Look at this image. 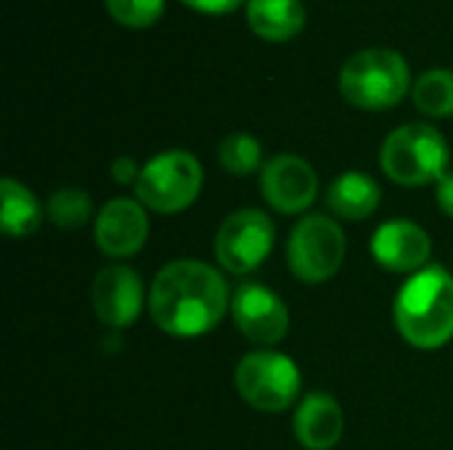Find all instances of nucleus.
<instances>
[{
	"label": "nucleus",
	"instance_id": "nucleus-1",
	"mask_svg": "<svg viewBox=\"0 0 453 450\" xmlns=\"http://www.w3.org/2000/svg\"><path fill=\"white\" fill-rule=\"evenodd\" d=\"M231 310V289L220 271L202 260H173L151 281V321L170 337H202Z\"/></svg>",
	"mask_w": 453,
	"mask_h": 450
},
{
	"label": "nucleus",
	"instance_id": "nucleus-2",
	"mask_svg": "<svg viewBox=\"0 0 453 450\" xmlns=\"http://www.w3.org/2000/svg\"><path fill=\"white\" fill-rule=\"evenodd\" d=\"M398 334L417 350H441L453 339V276L427 265L398 289L393 308Z\"/></svg>",
	"mask_w": 453,
	"mask_h": 450
},
{
	"label": "nucleus",
	"instance_id": "nucleus-3",
	"mask_svg": "<svg viewBox=\"0 0 453 450\" xmlns=\"http://www.w3.org/2000/svg\"><path fill=\"white\" fill-rule=\"evenodd\" d=\"M411 88L409 61L393 48H364L340 69L342 98L364 111L393 109Z\"/></svg>",
	"mask_w": 453,
	"mask_h": 450
},
{
	"label": "nucleus",
	"instance_id": "nucleus-4",
	"mask_svg": "<svg viewBox=\"0 0 453 450\" xmlns=\"http://www.w3.org/2000/svg\"><path fill=\"white\" fill-rule=\"evenodd\" d=\"M380 164L385 175L398 186L417 188L438 183L449 172V143L443 133L433 125H401L385 138Z\"/></svg>",
	"mask_w": 453,
	"mask_h": 450
},
{
	"label": "nucleus",
	"instance_id": "nucleus-5",
	"mask_svg": "<svg viewBox=\"0 0 453 450\" xmlns=\"http://www.w3.org/2000/svg\"><path fill=\"white\" fill-rule=\"evenodd\" d=\"M204 183L202 164L194 154L173 149L151 156L141 167L135 196L143 207L159 215H178L188 210Z\"/></svg>",
	"mask_w": 453,
	"mask_h": 450
},
{
	"label": "nucleus",
	"instance_id": "nucleus-6",
	"mask_svg": "<svg viewBox=\"0 0 453 450\" xmlns=\"http://www.w3.org/2000/svg\"><path fill=\"white\" fill-rule=\"evenodd\" d=\"M236 390L247 406L263 414L287 411L303 387L300 369L295 361L279 350H252L247 353L234 374Z\"/></svg>",
	"mask_w": 453,
	"mask_h": 450
},
{
	"label": "nucleus",
	"instance_id": "nucleus-7",
	"mask_svg": "<svg viewBox=\"0 0 453 450\" xmlns=\"http://www.w3.org/2000/svg\"><path fill=\"white\" fill-rule=\"evenodd\" d=\"M348 252L345 233L337 220L326 215H305L289 233L287 263L305 284H324L342 268Z\"/></svg>",
	"mask_w": 453,
	"mask_h": 450
},
{
	"label": "nucleus",
	"instance_id": "nucleus-8",
	"mask_svg": "<svg viewBox=\"0 0 453 450\" xmlns=\"http://www.w3.org/2000/svg\"><path fill=\"white\" fill-rule=\"evenodd\" d=\"M276 241L273 220L255 207L231 212L215 236V257L223 271L247 276L265 263Z\"/></svg>",
	"mask_w": 453,
	"mask_h": 450
},
{
	"label": "nucleus",
	"instance_id": "nucleus-9",
	"mask_svg": "<svg viewBox=\"0 0 453 450\" xmlns=\"http://www.w3.org/2000/svg\"><path fill=\"white\" fill-rule=\"evenodd\" d=\"M231 316L244 339L263 350H273L289 332L284 300L263 284H242L231 297Z\"/></svg>",
	"mask_w": 453,
	"mask_h": 450
},
{
	"label": "nucleus",
	"instance_id": "nucleus-10",
	"mask_svg": "<svg viewBox=\"0 0 453 450\" xmlns=\"http://www.w3.org/2000/svg\"><path fill=\"white\" fill-rule=\"evenodd\" d=\"M260 191L276 212L300 215L311 210L319 196V175L308 159L297 154H276L263 164Z\"/></svg>",
	"mask_w": 453,
	"mask_h": 450
},
{
	"label": "nucleus",
	"instance_id": "nucleus-11",
	"mask_svg": "<svg viewBox=\"0 0 453 450\" xmlns=\"http://www.w3.org/2000/svg\"><path fill=\"white\" fill-rule=\"evenodd\" d=\"M90 297H93V310L98 321L111 329L133 326L141 318L143 302H146L141 276L130 265H122V263L106 265L98 271V276L93 278Z\"/></svg>",
	"mask_w": 453,
	"mask_h": 450
},
{
	"label": "nucleus",
	"instance_id": "nucleus-12",
	"mask_svg": "<svg viewBox=\"0 0 453 450\" xmlns=\"http://www.w3.org/2000/svg\"><path fill=\"white\" fill-rule=\"evenodd\" d=\"M93 236L98 249L106 257H133L135 252L143 249L149 239V215L146 207L138 199H111L106 202L93 225Z\"/></svg>",
	"mask_w": 453,
	"mask_h": 450
},
{
	"label": "nucleus",
	"instance_id": "nucleus-13",
	"mask_svg": "<svg viewBox=\"0 0 453 450\" xmlns=\"http://www.w3.org/2000/svg\"><path fill=\"white\" fill-rule=\"evenodd\" d=\"M372 255L377 265L390 273H419L427 268L433 255V241L427 231L411 220H390L382 223L372 236Z\"/></svg>",
	"mask_w": 453,
	"mask_h": 450
},
{
	"label": "nucleus",
	"instance_id": "nucleus-14",
	"mask_svg": "<svg viewBox=\"0 0 453 450\" xmlns=\"http://www.w3.org/2000/svg\"><path fill=\"white\" fill-rule=\"evenodd\" d=\"M345 432L342 406L326 393H311L295 411V438L305 450H332Z\"/></svg>",
	"mask_w": 453,
	"mask_h": 450
},
{
	"label": "nucleus",
	"instance_id": "nucleus-15",
	"mask_svg": "<svg viewBox=\"0 0 453 450\" xmlns=\"http://www.w3.org/2000/svg\"><path fill=\"white\" fill-rule=\"evenodd\" d=\"M247 27L268 42H287L305 27L303 0H247Z\"/></svg>",
	"mask_w": 453,
	"mask_h": 450
},
{
	"label": "nucleus",
	"instance_id": "nucleus-16",
	"mask_svg": "<svg viewBox=\"0 0 453 450\" xmlns=\"http://www.w3.org/2000/svg\"><path fill=\"white\" fill-rule=\"evenodd\" d=\"M380 202H382L380 183L372 175L356 170L340 175L326 194L329 210L342 220H366L377 212Z\"/></svg>",
	"mask_w": 453,
	"mask_h": 450
},
{
	"label": "nucleus",
	"instance_id": "nucleus-17",
	"mask_svg": "<svg viewBox=\"0 0 453 450\" xmlns=\"http://www.w3.org/2000/svg\"><path fill=\"white\" fill-rule=\"evenodd\" d=\"M0 199H3L0 225H3L5 236L27 239L40 228L42 207H40L37 196L24 183H19L13 178H3L0 180Z\"/></svg>",
	"mask_w": 453,
	"mask_h": 450
},
{
	"label": "nucleus",
	"instance_id": "nucleus-18",
	"mask_svg": "<svg viewBox=\"0 0 453 450\" xmlns=\"http://www.w3.org/2000/svg\"><path fill=\"white\" fill-rule=\"evenodd\" d=\"M414 106L435 119L453 117V69H430L411 88Z\"/></svg>",
	"mask_w": 453,
	"mask_h": 450
},
{
	"label": "nucleus",
	"instance_id": "nucleus-19",
	"mask_svg": "<svg viewBox=\"0 0 453 450\" xmlns=\"http://www.w3.org/2000/svg\"><path fill=\"white\" fill-rule=\"evenodd\" d=\"M218 162L228 175L247 178L263 167V146L255 135L231 133L218 146Z\"/></svg>",
	"mask_w": 453,
	"mask_h": 450
},
{
	"label": "nucleus",
	"instance_id": "nucleus-20",
	"mask_svg": "<svg viewBox=\"0 0 453 450\" xmlns=\"http://www.w3.org/2000/svg\"><path fill=\"white\" fill-rule=\"evenodd\" d=\"M45 215L56 228L64 231H77L82 228L90 215H93V202L90 194L82 188H58L50 194L48 204H45Z\"/></svg>",
	"mask_w": 453,
	"mask_h": 450
},
{
	"label": "nucleus",
	"instance_id": "nucleus-21",
	"mask_svg": "<svg viewBox=\"0 0 453 450\" xmlns=\"http://www.w3.org/2000/svg\"><path fill=\"white\" fill-rule=\"evenodd\" d=\"M109 16L127 29H146L165 13V0H104Z\"/></svg>",
	"mask_w": 453,
	"mask_h": 450
},
{
	"label": "nucleus",
	"instance_id": "nucleus-22",
	"mask_svg": "<svg viewBox=\"0 0 453 450\" xmlns=\"http://www.w3.org/2000/svg\"><path fill=\"white\" fill-rule=\"evenodd\" d=\"M188 8L199 11V13H210V16H226L231 11H236L239 5H247V0H180Z\"/></svg>",
	"mask_w": 453,
	"mask_h": 450
},
{
	"label": "nucleus",
	"instance_id": "nucleus-23",
	"mask_svg": "<svg viewBox=\"0 0 453 450\" xmlns=\"http://www.w3.org/2000/svg\"><path fill=\"white\" fill-rule=\"evenodd\" d=\"M111 178H114L117 186H135L138 178H141V167L135 164V159L119 156V159H114V164H111Z\"/></svg>",
	"mask_w": 453,
	"mask_h": 450
},
{
	"label": "nucleus",
	"instance_id": "nucleus-24",
	"mask_svg": "<svg viewBox=\"0 0 453 450\" xmlns=\"http://www.w3.org/2000/svg\"><path fill=\"white\" fill-rule=\"evenodd\" d=\"M435 199H438V207L453 217V172H446L438 183H435Z\"/></svg>",
	"mask_w": 453,
	"mask_h": 450
}]
</instances>
